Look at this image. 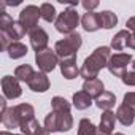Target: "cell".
Here are the masks:
<instances>
[{"instance_id": "cell-1", "label": "cell", "mask_w": 135, "mask_h": 135, "mask_svg": "<svg viewBox=\"0 0 135 135\" xmlns=\"http://www.w3.org/2000/svg\"><path fill=\"white\" fill-rule=\"evenodd\" d=\"M111 57V49L108 46H99L89 57L84 59V64L81 67L80 75L84 80H94L99 76V72L108 65V60Z\"/></svg>"}, {"instance_id": "cell-2", "label": "cell", "mask_w": 135, "mask_h": 135, "mask_svg": "<svg viewBox=\"0 0 135 135\" xmlns=\"http://www.w3.org/2000/svg\"><path fill=\"white\" fill-rule=\"evenodd\" d=\"M83 45V38L78 32H73L70 35H65L62 40L56 41L54 45V51L57 54V57L62 59H76V52Z\"/></svg>"}, {"instance_id": "cell-3", "label": "cell", "mask_w": 135, "mask_h": 135, "mask_svg": "<svg viewBox=\"0 0 135 135\" xmlns=\"http://www.w3.org/2000/svg\"><path fill=\"white\" fill-rule=\"evenodd\" d=\"M45 127L49 132H69L73 127V116L70 111H51L45 118Z\"/></svg>"}, {"instance_id": "cell-4", "label": "cell", "mask_w": 135, "mask_h": 135, "mask_svg": "<svg viewBox=\"0 0 135 135\" xmlns=\"http://www.w3.org/2000/svg\"><path fill=\"white\" fill-rule=\"evenodd\" d=\"M56 30L64 33V35H70L75 32V29L80 24V15L76 11V8L73 5H70L69 8H65L56 19Z\"/></svg>"}, {"instance_id": "cell-5", "label": "cell", "mask_w": 135, "mask_h": 135, "mask_svg": "<svg viewBox=\"0 0 135 135\" xmlns=\"http://www.w3.org/2000/svg\"><path fill=\"white\" fill-rule=\"evenodd\" d=\"M132 60L133 59L129 52H116V54H111L107 69L111 75L122 78V75L127 72V65H132Z\"/></svg>"}, {"instance_id": "cell-6", "label": "cell", "mask_w": 135, "mask_h": 135, "mask_svg": "<svg viewBox=\"0 0 135 135\" xmlns=\"http://www.w3.org/2000/svg\"><path fill=\"white\" fill-rule=\"evenodd\" d=\"M41 18V13H40V8L35 7V5H27L21 10L19 13V22L21 26L26 29L27 33L33 32L35 29H38V21Z\"/></svg>"}, {"instance_id": "cell-7", "label": "cell", "mask_w": 135, "mask_h": 135, "mask_svg": "<svg viewBox=\"0 0 135 135\" xmlns=\"http://www.w3.org/2000/svg\"><path fill=\"white\" fill-rule=\"evenodd\" d=\"M59 62L60 60H59L56 51L51 49V48H46V49H43L40 52H35V64L38 65L40 72H43V73L52 72Z\"/></svg>"}, {"instance_id": "cell-8", "label": "cell", "mask_w": 135, "mask_h": 135, "mask_svg": "<svg viewBox=\"0 0 135 135\" xmlns=\"http://www.w3.org/2000/svg\"><path fill=\"white\" fill-rule=\"evenodd\" d=\"M2 91H3V97L10 100L18 99L22 94L19 80H16V76H11V75H5L2 78Z\"/></svg>"}, {"instance_id": "cell-9", "label": "cell", "mask_w": 135, "mask_h": 135, "mask_svg": "<svg viewBox=\"0 0 135 135\" xmlns=\"http://www.w3.org/2000/svg\"><path fill=\"white\" fill-rule=\"evenodd\" d=\"M29 37H30V46L33 48L35 52H40V51H43V49L48 48L49 37H48V33H46L45 29L38 27V29H35L33 32H30Z\"/></svg>"}, {"instance_id": "cell-10", "label": "cell", "mask_w": 135, "mask_h": 135, "mask_svg": "<svg viewBox=\"0 0 135 135\" xmlns=\"http://www.w3.org/2000/svg\"><path fill=\"white\" fill-rule=\"evenodd\" d=\"M59 67H60V73L65 80H75L81 69H78V65H76V59H62L59 62Z\"/></svg>"}, {"instance_id": "cell-11", "label": "cell", "mask_w": 135, "mask_h": 135, "mask_svg": "<svg viewBox=\"0 0 135 135\" xmlns=\"http://www.w3.org/2000/svg\"><path fill=\"white\" fill-rule=\"evenodd\" d=\"M27 86L33 92H46L49 89V78L43 72H35L30 81L27 83Z\"/></svg>"}, {"instance_id": "cell-12", "label": "cell", "mask_w": 135, "mask_h": 135, "mask_svg": "<svg viewBox=\"0 0 135 135\" xmlns=\"http://www.w3.org/2000/svg\"><path fill=\"white\" fill-rule=\"evenodd\" d=\"M81 26L86 32H95L102 27V21H100V13L95 11H86L81 18Z\"/></svg>"}, {"instance_id": "cell-13", "label": "cell", "mask_w": 135, "mask_h": 135, "mask_svg": "<svg viewBox=\"0 0 135 135\" xmlns=\"http://www.w3.org/2000/svg\"><path fill=\"white\" fill-rule=\"evenodd\" d=\"M83 91L88 92L92 99H97V97H100V95L105 92V86H103L102 80H99V78L84 80V83H83Z\"/></svg>"}, {"instance_id": "cell-14", "label": "cell", "mask_w": 135, "mask_h": 135, "mask_svg": "<svg viewBox=\"0 0 135 135\" xmlns=\"http://www.w3.org/2000/svg\"><path fill=\"white\" fill-rule=\"evenodd\" d=\"M116 119L122 124V126H132L135 121V111L132 108H129L127 105H119L116 110Z\"/></svg>"}, {"instance_id": "cell-15", "label": "cell", "mask_w": 135, "mask_h": 135, "mask_svg": "<svg viewBox=\"0 0 135 135\" xmlns=\"http://www.w3.org/2000/svg\"><path fill=\"white\" fill-rule=\"evenodd\" d=\"M15 111L18 114L19 124H24V122H27V121L35 118V108L30 103H19V105L15 107Z\"/></svg>"}, {"instance_id": "cell-16", "label": "cell", "mask_w": 135, "mask_h": 135, "mask_svg": "<svg viewBox=\"0 0 135 135\" xmlns=\"http://www.w3.org/2000/svg\"><path fill=\"white\" fill-rule=\"evenodd\" d=\"M114 103H116V95L110 91H105L100 97L95 99V105L97 108L103 110V111H111L114 108Z\"/></svg>"}, {"instance_id": "cell-17", "label": "cell", "mask_w": 135, "mask_h": 135, "mask_svg": "<svg viewBox=\"0 0 135 135\" xmlns=\"http://www.w3.org/2000/svg\"><path fill=\"white\" fill-rule=\"evenodd\" d=\"M92 100H94V99H92L88 92H84V91L75 92V94H73V99H72L73 107H75L76 110H88V108L92 105Z\"/></svg>"}, {"instance_id": "cell-18", "label": "cell", "mask_w": 135, "mask_h": 135, "mask_svg": "<svg viewBox=\"0 0 135 135\" xmlns=\"http://www.w3.org/2000/svg\"><path fill=\"white\" fill-rule=\"evenodd\" d=\"M2 124L8 129H19L21 124H19V119H18V114L15 111V107H10L7 108L3 113H2Z\"/></svg>"}, {"instance_id": "cell-19", "label": "cell", "mask_w": 135, "mask_h": 135, "mask_svg": "<svg viewBox=\"0 0 135 135\" xmlns=\"http://www.w3.org/2000/svg\"><path fill=\"white\" fill-rule=\"evenodd\" d=\"M2 33H5L11 41H19V40H21L27 32H26V29L21 26V22H19V21H15V22H13L7 30H2Z\"/></svg>"}, {"instance_id": "cell-20", "label": "cell", "mask_w": 135, "mask_h": 135, "mask_svg": "<svg viewBox=\"0 0 135 135\" xmlns=\"http://www.w3.org/2000/svg\"><path fill=\"white\" fill-rule=\"evenodd\" d=\"M129 38H130V32L126 29V30H119L113 38H111V48L114 51H121L124 48H127V43H129Z\"/></svg>"}, {"instance_id": "cell-21", "label": "cell", "mask_w": 135, "mask_h": 135, "mask_svg": "<svg viewBox=\"0 0 135 135\" xmlns=\"http://www.w3.org/2000/svg\"><path fill=\"white\" fill-rule=\"evenodd\" d=\"M114 122H116V114L113 111H103L100 116V126L99 129L107 132V133H113L114 129Z\"/></svg>"}, {"instance_id": "cell-22", "label": "cell", "mask_w": 135, "mask_h": 135, "mask_svg": "<svg viewBox=\"0 0 135 135\" xmlns=\"http://www.w3.org/2000/svg\"><path fill=\"white\" fill-rule=\"evenodd\" d=\"M7 52H8V56H10L11 59H21V57L27 56L29 48H27L24 43H21V41H13V43L8 46Z\"/></svg>"}, {"instance_id": "cell-23", "label": "cell", "mask_w": 135, "mask_h": 135, "mask_svg": "<svg viewBox=\"0 0 135 135\" xmlns=\"http://www.w3.org/2000/svg\"><path fill=\"white\" fill-rule=\"evenodd\" d=\"M33 73H35V70L32 69L29 64L19 65V67H16V69H15V76H16V80H19V81H22V83H29L30 78L33 76Z\"/></svg>"}, {"instance_id": "cell-24", "label": "cell", "mask_w": 135, "mask_h": 135, "mask_svg": "<svg viewBox=\"0 0 135 135\" xmlns=\"http://www.w3.org/2000/svg\"><path fill=\"white\" fill-rule=\"evenodd\" d=\"M40 13H41V19H45L46 22H56V19H57L56 8L51 3H41L40 5Z\"/></svg>"}, {"instance_id": "cell-25", "label": "cell", "mask_w": 135, "mask_h": 135, "mask_svg": "<svg viewBox=\"0 0 135 135\" xmlns=\"http://www.w3.org/2000/svg\"><path fill=\"white\" fill-rule=\"evenodd\" d=\"M97 127L94 126V122L88 118H83L78 124V135H95Z\"/></svg>"}, {"instance_id": "cell-26", "label": "cell", "mask_w": 135, "mask_h": 135, "mask_svg": "<svg viewBox=\"0 0 135 135\" xmlns=\"http://www.w3.org/2000/svg\"><path fill=\"white\" fill-rule=\"evenodd\" d=\"M100 21H102V27L103 29H113L118 24V16L113 11L107 10V11L100 13Z\"/></svg>"}, {"instance_id": "cell-27", "label": "cell", "mask_w": 135, "mask_h": 135, "mask_svg": "<svg viewBox=\"0 0 135 135\" xmlns=\"http://www.w3.org/2000/svg\"><path fill=\"white\" fill-rule=\"evenodd\" d=\"M51 107H52V111H57V113H60V111H70V108H72L70 102H67L64 97H59V95L52 97Z\"/></svg>"}, {"instance_id": "cell-28", "label": "cell", "mask_w": 135, "mask_h": 135, "mask_svg": "<svg viewBox=\"0 0 135 135\" xmlns=\"http://www.w3.org/2000/svg\"><path fill=\"white\" fill-rule=\"evenodd\" d=\"M40 122L33 118V119H30V121H27V122H24V124H21V132L24 133V135H35L38 130H40Z\"/></svg>"}, {"instance_id": "cell-29", "label": "cell", "mask_w": 135, "mask_h": 135, "mask_svg": "<svg viewBox=\"0 0 135 135\" xmlns=\"http://www.w3.org/2000/svg\"><path fill=\"white\" fill-rule=\"evenodd\" d=\"M121 80H122V83H124L126 86H135V70L126 72Z\"/></svg>"}, {"instance_id": "cell-30", "label": "cell", "mask_w": 135, "mask_h": 135, "mask_svg": "<svg viewBox=\"0 0 135 135\" xmlns=\"http://www.w3.org/2000/svg\"><path fill=\"white\" fill-rule=\"evenodd\" d=\"M122 103L135 111V92H127L124 95V99H122Z\"/></svg>"}, {"instance_id": "cell-31", "label": "cell", "mask_w": 135, "mask_h": 135, "mask_svg": "<svg viewBox=\"0 0 135 135\" xmlns=\"http://www.w3.org/2000/svg\"><path fill=\"white\" fill-rule=\"evenodd\" d=\"M81 5L86 11H94L99 7V2L97 0H84V2H81Z\"/></svg>"}, {"instance_id": "cell-32", "label": "cell", "mask_w": 135, "mask_h": 135, "mask_svg": "<svg viewBox=\"0 0 135 135\" xmlns=\"http://www.w3.org/2000/svg\"><path fill=\"white\" fill-rule=\"evenodd\" d=\"M126 26H127V30L129 32H135V16L129 18L127 22H126Z\"/></svg>"}, {"instance_id": "cell-33", "label": "cell", "mask_w": 135, "mask_h": 135, "mask_svg": "<svg viewBox=\"0 0 135 135\" xmlns=\"http://www.w3.org/2000/svg\"><path fill=\"white\" fill-rule=\"evenodd\" d=\"M127 48H132V49H135V32H130V38H129Z\"/></svg>"}, {"instance_id": "cell-34", "label": "cell", "mask_w": 135, "mask_h": 135, "mask_svg": "<svg viewBox=\"0 0 135 135\" xmlns=\"http://www.w3.org/2000/svg\"><path fill=\"white\" fill-rule=\"evenodd\" d=\"M35 135H49V130H48L46 127H40V130H38Z\"/></svg>"}, {"instance_id": "cell-35", "label": "cell", "mask_w": 135, "mask_h": 135, "mask_svg": "<svg viewBox=\"0 0 135 135\" xmlns=\"http://www.w3.org/2000/svg\"><path fill=\"white\" fill-rule=\"evenodd\" d=\"M95 135H111V133H107V132H103V130H100V129L97 127V132H95Z\"/></svg>"}, {"instance_id": "cell-36", "label": "cell", "mask_w": 135, "mask_h": 135, "mask_svg": "<svg viewBox=\"0 0 135 135\" xmlns=\"http://www.w3.org/2000/svg\"><path fill=\"white\" fill-rule=\"evenodd\" d=\"M0 135H19V133H11V132H8V130H3Z\"/></svg>"}, {"instance_id": "cell-37", "label": "cell", "mask_w": 135, "mask_h": 135, "mask_svg": "<svg viewBox=\"0 0 135 135\" xmlns=\"http://www.w3.org/2000/svg\"><path fill=\"white\" fill-rule=\"evenodd\" d=\"M132 69H133V70H135V59H133V60H132Z\"/></svg>"}, {"instance_id": "cell-38", "label": "cell", "mask_w": 135, "mask_h": 135, "mask_svg": "<svg viewBox=\"0 0 135 135\" xmlns=\"http://www.w3.org/2000/svg\"><path fill=\"white\" fill-rule=\"evenodd\" d=\"M114 135H124V133H122V132H116Z\"/></svg>"}]
</instances>
